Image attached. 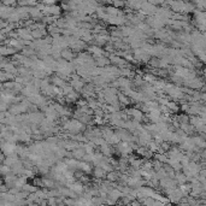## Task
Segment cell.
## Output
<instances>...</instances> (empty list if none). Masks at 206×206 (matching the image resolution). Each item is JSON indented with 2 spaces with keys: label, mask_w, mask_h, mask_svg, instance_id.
<instances>
[{
  "label": "cell",
  "mask_w": 206,
  "mask_h": 206,
  "mask_svg": "<svg viewBox=\"0 0 206 206\" xmlns=\"http://www.w3.org/2000/svg\"><path fill=\"white\" fill-rule=\"evenodd\" d=\"M118 101L121 105H129L130 104V98L127 97V95H124L123 93H118Z\"/></svg>",
  "instance_id": "7a4b0ae2"
},
{
  "label": "cell",
  "mask_w": 206,
  "mask_h": 206,
  "mask_svg": "<svg viewBox=\"0 0 206 206\" xmlns=\"http://www.w3.org/2000/svg\"><path fill=\"white\" fill-rule=\"evenodd\" d=\"M62 58L66 60V62H72L75 59V52L71 50V48H66V50H63L62 51Z\"/></svg>",
  "instance_id": "6da1fadb"
}]
</instances>
